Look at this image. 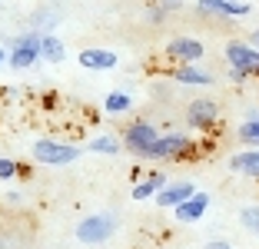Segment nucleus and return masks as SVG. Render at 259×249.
I'll list each match as a JSON object with an SVG mask.
<instances>
[{"instance_id": "obj_20", "label": "nucleus", "mask_w": 259, "mask_h": 249, "mask_svg": "<svg viewBox=\"0 0 259 249\" xmlns=\"http://www.w3.org/2000/svg\"><path fill=\"white\" fill-rule=\"evenodd\" d=\"M239 223H243V229H249V233L259 236V206H246V210L239 213Z\"/></svg>"}, {"instance_id": "obj_10", "label": "nucleus", "mask_w": 259, "mask_h": 249, "mask_svg": "<svg viewBox=\"0 0 259 249\" xmlns=\"http://www.w3.org/2000/svg\"><path fill=\"white\" fill-rule=\"evenodd\" d=\"M206 210H209V193H193L190 199H183V203L176 206V219H180V223H199V219L206 216Z\"/></svg>"}, {"instance_id": "obj_22", "label": "nucleus", "mask_w": 259, "mask_h": 249, "mask_svg": "<svg viewBox=\"0 0 259 249\" xmlns=\"http://www.w3.org/2000/svg\"><path fill=\"white\" fill-rule=\"evenodd\" d=\"M246 76H249V73H243V70H233V67H229V80H233V83H243Z\"/></svg>"}, {"instance_id": "obj_9", "label": "nucleus", "mask_w": 259, "mask_h": 249, "mask_svg": "<svg viewBox=\"0 0 259 249\" xmlns=\"http://www.w3.org/2000/svg\"><path fill=\"white\" fill-rule=\"evenodd\" d=\"M193 193H196V186H193L190 180H180V183H166V186L156 193V206H163V210H176V206L183 203V199H190Z\"/></svg>"}, {"instance_id": "obj_15", "label": "nucleus", "mask_w": 259, "mask_h": 249, "mask_svg": "<svg viewBox=\"0 0 259 249\" xmlns=\"http://www.w3.org/2000/svg\"><path fill=\"white\" fill-rule=\"evenodd\" d=\"M40 57L50 63H63V57H67V47L60 44V37H54V33H47V37H40Z\"/></svg>"}, {"instance_id": "obj_5", "label": "nucleus", "mask_w": 259, "mask_h": 249, "mask_svg": "<svg viewBox=\"0 0 259 249\" xmlns=\"http://www.w3.org/2000/svg\"><path fill=\"white\" fill-rule=\"evenodd\" d=\"M156 140H160V130L153 127V123H146V120L130 123L126 133H123V146H126L130 153H137L140 159L146 156V150H150V146L156 143Z\"/></svg>"}, {"instance_id": "obj_21", "label": "nucleus", "mask_w": 259, "mask_h": 249, "mask_svg": "<svg viewBox=\"0 0 259 249\" xmlns=\"http://www.w3.org/2000/svg\"><path fill=\"white\" fill-rule=\"evenodd\" d=\"M17 173H23L20 166H17L14 159H7V156H0V180H14Z\"/></svg>"}, {"instance_id": "obj_7", "label": "nucleus", "mask_w": 259, "mask_h": 249, "mask_svg": "<svg viewBox=\"0 0 259 249\" xmlns=\"http://www.w3.org/2000/svg\"><path fill=\"white\" fill-rule=\"evenodd\" d=\"M216 120H220V106L209 97H199L186 106V123L193 130H209V127H216Z\"/></svg>"}, {"instance_id": "obj_2", "label": "nucleus", "mask_w": 259, "mask_h": 249, "mask_svg": "<svg viewBox=\"0 0 259 249\" xmlns=\"http://www.w3.org/2000/svg\"><path fill=\"white\" fill-rule=\"evenodd\" d=\"M113 229H116V219L110 213H93V216L76 223V239L83 246H100V242H107L113 236Z\"/></svg>"}, {"instance_id": "obj_23", "label": "nucleus", "mask_w": 259, "mask_h": 249, "mask_svg": "<svg viewBox=\"0 0 259 249\" xmlns=\"http://www.w3.org/2000/svg\"><path fill=\"white\" fill-rule=\"evenodd\" d=\"M206 249H233L226 239H213V242H206Z\"/></svg>"}, {"instance_id": "obj_11", "label": "nucleus", "mask_w": 259, "mask_h": 249, "mask_svg": "<svg viewBox=\"0 0 259 249\" xmlns=\"http://www.w3.org/2000/svg\"><path fill=\"white\" fill-rule=\"evenodd\" d=\"M196 10L216 17H246L249 4H243V0H196Z\"/></svg>"}, {"instance_id": "obj_14", "label": "nucleus", "mask_w": 259, "mask_h": 249, "mask_svg": "<svg viewBox=\"0 0 259 249\" xmlns=\"http://www.w3.org/2000/svg\"><path fill=\"white\" fill-rule=\"evenodd\" d=\"M166 186V176L163 173H150L146 180H137L133 186H130V196L137 199V203H143V199H156V193Z\"/></svg>"}, {"instance_id": "obj_18", "label": "nucleus", "mask_w": 259, "mask_h": 249, "mask_svg": "<svg viewBox=\"0 0 259 249\" xmlns=\"http://www.w3.org/2000/svg\"><path fill=\"white\" fill-rule=\"evenodd\" d=\"M236 136H239V143H246V146H259V116L256 113L246 116V120L239 123Z\"/></svg>"}, {"instance_id": "obj_1", "label": "nucleus", "mask_w": 259, "mask_h": 249, "mask_svg": "<svg viewBox=\"0 0 259 249\" xmlns=\"http://www.w3.org/2000/svg\"><path fill=\"white\" fill-rule=\"evenodd\" d=\"M33 159L44 163V166H67V163H76V159H80V150H76L73 143H60V140L44 136V140L33 143Z\"/></svg>"}, {"instance_id": "obj_19", "label": "nucleus", "mask_w": 259, "mask_h": 249, "mask_svg": "<svg viewBox=\"0 0 259 249\" xmlns=\"http://www.w3.org/2000/svg\"><path fill=\"white\" fill-rule=\"evenodd\" d=\"M130 106H133V97H130V93H123V90L110 93V97L103 100V110H107L110 116H116V113H126Z\"/></svg>"}, {"instance_id": "obj_13", "label": "nucleus", "mask_w": 259, "mask_h": 249, "mask_svg": "<svg viewBox=\"0 0 259 249\" xmlns=\"http://www.w3.org/2000/svg\"><path fill=\"white\" fill-rule=\"evenodd\" d=\"M229 170L239 176H249V180H259V146H246L243 153H233Z\"/></svg>"}, {"instance_id": "obj_24", "label": "nucleus", "mask_w": 259, "mask_h": 249, "mask_svg": "<svg viewBox=\"0 0 259 249\" xmlns=\"http://www.w3.org/2000/svg\"><path fill=\"white\" fill-rule=\"evenodd\" d=\"M249 44H252V47L259 50V30H252V33H249Z\"/></svg>"}, {"instance_id": "obj_4", "label": "nucleus", "mask_w": 259, "mask_h": 249, "mask_svg": "<svg viewBox=\"0 0 259 249\" xmlns=\"http://www.w3.org/2000/svg\"><path fill=\"white\" fill-rule=\"evenodd\" d=\"M190 150H193V140L186 133H166V136H160V140L146 150L143 159H180Z\"/></svg>"}, {"instance_id": "obj_25", "label": "nucleus", "mask_w": 259, "mask_h": 249, "mask_svg": "<svg viewBox=\"0 0 259 249\" xmlns=\"http://www.w3.org/2000/svg\"><path fill=\"white\" fill-rule=\"evenodd\" d=\"M0 63H7V53H4V50H0Z\"/></svg>"}, {"instance_id": "obj_6", "label": "nucleus", "mask_w": 259, "mask_h": 249, "mask_svg": "<svg viewBox=\"0 0 259 249\" xmlns=\"http://www.w3.org/2000/svg\"><path fill=\"white\" fill-rule=\"evenodd\" d=\"M37 60H40V37H37V33L17 37L14 47H10V53H7V63H10V67L23 70V67H33Z\"/></svg>"}, {"instance_id": "obj_3", "label": "nucleus", "mask_w": 259, "mask_h": 249, "mask_svg": "<svg viewBox=\"0 0 259 249\" xmlns=\"http://www.w3.org/2000/svg\"><path fill=\"white\" fill-rule=\"evenodd\" d=\"M226 60L233 70H243L249 76H259V50L249 40H229L226 44Z\"/></svg>"}, {"instance_id": "obj_16", "label": "nucleus", "mask_w": 259, "mask_h": 249, "mask_svg": "<svg viewBox=\"0 0 259 249\" xmlns=\"http://www.w3.org/2000/svg\"><path fill=\"white\" fill-rule=\"evenodd\" d=\"M173 76H176V83H186V87H206V83H209V73H203V70L193 67V63H183Z\"/></svg>"}, {"instance_id": "obj_12", "label": "nucleus", "mask_w": 259, "mask_h": 249, "mask_svg": "<svg viewBox=\"0 0 259 249\" xmlns=\"http://www.w3.org/2000/svg\"><path fill=\"white\" fill-rule=\"evenodd\" d=\"M76 63L87 70H113L116 63V53L113 50H103V47H90V50H80L76 53Z\"/></svg>"}, {"instance_id": "obj_8", "label": "nucleus", "mask_w": 259, "mask_h": 249, "mask_svg": "<svg viewBox=\"0 0 259 249\" xmlns=\"http://www.w3.org/2000/svg\"><path fill=\"white\" fill-rule=\"evenodd\" d=\"M166 53L173 57L176 63H196V60H203V44H199L196 37H173L166 44Z\"/></svg>"}, {"instance_id": "obj_17", "label": "nucleus", "mask_w": 259, "mask_h": 249, "mask_svg": "<svg viewBox=\"0 0 259 249\" xmlns=\"http://www.w3.org/2000/svg\"><path fill=\"white\" fill-rule=\"evenodd\" d=\"M87 150H90V153H103V156H116V153L123 150V143L116 140V136L103 133V136H93L90 143H87Z\"/></svg>"}]
</instances>
